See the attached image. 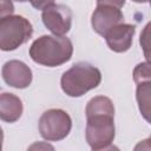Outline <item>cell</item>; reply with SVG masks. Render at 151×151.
I'll list each match as a JSON object with an SVG mask.
<instances>
[{"instance_id": "obj_1", "label": "cell", "mask_w": 151, "mask_h": 151, "mask_svg": "<svg viewBox=\"0 0 151 151\" xmlns=\"http://www.w3.org/2000/svg\"><path fill=\"white\" fill-rule=\"evenodd\" d=\"M73 53V46L64 35H41L29 47V57L37 64L55 67L68 61Z\"/></svg>"}, {"instance_id": "obj_3", "label": "cell", "mask_w": 151, "mask_h": 151, "mask_svg": "<svg viewBox=\"0 0 151 151\" xmlns=\"http://www.w3.org/2000/svg\"><path fill=\"white\" fill-rule=\"evenodd\" d=\"M33 34L32 24L21 15H7L0 20V48L13 51Z\"/></svg>"}, {"instance_id": "obj_16", "label": "cell", "mask_w": 151, "mask_h": 151, "mask_svg": "<svg viewBox=\"0 0 151 151\" xmlns=\"http://www.w3.org/2000/svg\"><path fill=\"white\" fill-rule=\"evenodd\" d=\"M125 5V0H97V6H113L120 8Z\"/></svg>"}, {"instance_id": "obj_2", "label": "cell", "mask_w": 151, "mask_h": 151, "mask_svg": "<svg viewBox=\"0 0 151 151\" xmlns=\"http://www.w3.org/2000/svg\"><path fill=\"white\" fill-rule=\"evenodd\" d=\"M100 81V71L86 61H80L63 73L60 85L67 96L81 97L90 90L96 88Z\"/></svg>"}, {"instance_id": "obj_12", "label": "cell", "mask_w": 151, "mask_h": 151, "mask_svg": "<svg viewBox=\"0 0 151 151\" xmlns=\"http://www.w3.org/2000/svg\"><path fill=\"white\" fill-rule=\"evenodd\" d=\"M93 114H113L114 106L110 98L104 96L93 97L86 105V117Z\"/></svg>"}, {"instance_id": "obj_7", "label": "cell", "mask_w": 151, "mask_h": 151, "mask_svg": "<svg viewBox=\"0 0 151 151\" xmlns=\"http://www.w3.org/2000/svg\"><path fill=\"white\" fill-rule=\"evenodd\" d=\"M123 21L124 15L122 11L113 6H97L91 17L93 31L104 38L112 27L123 24Z\"/></svg>"}, {"instance_id": "obj_19", "label": "cell", "mask_w": 151, "mask_h": 151, "mask_svg": "<svg viewBox=\"0 0 151 151\" xmlns=\"http://www.w3.org/2000/svg\"><path fill=\"white\" fill-rule=\"evenodd\" d=\"M132 1L138 2V4H144V2H146V1H149V0H132Z\"/></svg>"}, {"instance_id": "obj_8", "label": "cell", "mask_w": 151, "mask_h": 151, "mask_svg": "<svg viewBox=\"0 0 151 151\" xmlns=\"http://www.w3.org/2000/svg\"><path fill=\"white\" fill-rule=\"evenodd\" d=\"M1 74L5 83L15 88H26L32 83L31 68L20 60H9L5 63Z\"/></svg>"}, {"instance_id": "obj_21", "label": "cell", "mask_w": 151, "mask_h": 151, "mask_svg": "<svg viewBox=\"0 0 151 151\" xmlns=\"http://www.w3.org/2000/svg\"><path fill=\"white\" fill-rule=\"evenodd\" d=\"M149 1H150V6H151V0H149Z\"/></svg>"}, {"instance_id": "obj_14", "label": "cell", "mask_w": 151, "mask_h": 151, "mask_svg": "<svg viewBox=\"0 0 151 151\" xmlns=\"http://www.w3.org/2000/svg\"><path fill=\"white\" fill-rule=\"evenodd\" d=\"M133 80L134 83L142 84L145 81H151V63H140L133 70Z\"/></svg>"}, {"instance_id": "obj_9", "label": "cell", "mask_w": 151, "mask_h": 151, "mask_svg": "<svg viewBox=\"0 0 151 151\" xmlns=\"http://www.w3.org/2000/svg\"><path fill=\"white\" fill-rule=\"evenodd\" d=\"M136 32L134 25L119 24L112 27L105 35L106 44L113 52L123 53L130 50L132 45V39Z\"/></svg>"}, {"instance_id": "obj_5", "label": "cell", "mask_w": 151, "mask_h": 151, "mask_svg": "<svg viewBox=\"0 0 151 151\" xmlns=\"http://www.w3.org/2000/svg\"><path fill=\"white\" fill-rule=\"evenodd\" d=\"M72 127V120L67 112L59 109L45 111L39 119V132L48 142H58L67 137Z\"/></svg>"}, {"instance_id": "obj_17", "label": "cell", "mask_w": 151, "mask_h": 151, "mask_svg": "<svg viewBox=\"0 0 151 151\" xmlns=\"http://www.w3.org/2000/svg\"><path fill=\"white\" fill-rule=\"evenodd\" d=\"M29 2H31V5L34 7V8H37V9H45V8H47L48 6H51V5H53L54 4V0H29Z\"/></svg>"}, {"instance_id": "obj_10", "label": "cell", "mask_w": 151, "mask_h": 151, "mask_svg": "<svg viewBox=\"0 0 151 151\" xmlns=\"http://www.w3.org/2000/svg\"><path fill=\"white\" fill-rule=\"evenodd\" d=\"M22 103L13 93L4 92L0 96V118L7 123L17 122L22 114Z\"/></svg>"}, {"instance_id": "obj_20", "label": "cell", "mask_w": 151, "mask_h": 151, "mask_svg": "<svg viewBox=\"0 0 151 151\" xmlns=\"http://www.w3.org/2000/svg\"><path fill=\"white\" fill-rule=\"evenodd\" d=\"M15 1H18V2H25V1H28V0H15Z\"/></svg>"}, {"instance_id": "obj_4", "label": "cell", "mask_w": 151, "mask_h": 151, "mask_svg": "<svg viewBox=\"0 0 151 151\" xmlns=\"http://www.w3.org/2000/svg\"><path fill=\"white\" fill-rule=\"evenodd\" d=\"M86 124V140L92 150H105L111 147L114 139L113 114L88 116Z\"/></svg>"}, {"instance_id": "obj_15", "label": "cell", "mask_w": 151, "mask_h": 151, "mask_svg": "<svg viewBox=\"0 0 151 151\" xmlns=\"http://www.w3.org/2000/svg\"><path fill=\"white\" fill-rule=\"evenodd\" d=\"M14 12V6L11 0H0V17H7L12 15Z\"/></svg>"}, {"instance_id": "obj_11", "label": "cell", "mask_w": 151, "mask_h": 151, "mask_svg": "<svg viewBox=\"0 0 151 151\" xmlns=\"http://www.w3.org/2000/svg\"><path fill=\"white\" fill-rule=\"evenodd\" d=\"M138 109L144 119L151 124V81L138 84L136 90Z\"/></svg>"}, {"instance_id": "obj_13", "label": "cell", "mask_w": 151, "mask_h": 151, "mask_svg": "<svg viewBox=\"0 0 151 151\" xmlns=\"http://www.w3.org/2000/svg\"><path fill=\"white\" fill-rule=\"evenodd\" d=\"M139 44L144 52V57L151 63V21H149L143 28L139 37Z\"/></svg>"}, {"instance_id": "obj_18", "label": "cell", "mask_w": 151, "mask_h": 151, "mask_svg": "<svg viewBox=\"0 0 151 151\" xmlns=\"http://www.w3.org/2000/svg\"><path fill=\"white\" fill-rule=\"evenodd\" d=\"M134 150H151V136L134 146Z\"/></svg>"}, {"instance_id": "obj_6", "label": "cell", "mask_w": 151, "mask_h": 151, "mask_svg": "<svg viewBox=\"0 0 151 151\" xmlns=\"http://www.w3.org/2000/svg\"><path fill=\"white\" fill-rule=\"evenodd\" d=\"M44 25L55 35L66 34L72 26V12L65 5H51L42 11Z\"/></svg>"}]
</instances>
